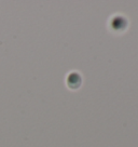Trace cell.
Masks as SVG:
<instances>
[{
	"label": "cell",
	"instance_id": "1",
	"mask_svg": "<svg viewBox=\"0 0 138 147\" xmlns=\"http://www.w3.org/2000/svg\"><path fill=\"white\" fill-rule=\"evenodd\" d=\"M82 76L78 71H71L66 77V86L70 90H78L82 86Z\"/></svg>",
	"mask_w": 138,
	"mask_h": 147
},
{
	"label": "cell",
	"instance_id": "2",
	"mask_svg": "<svg viewBox=\"0 0 138 147\" xmlns=\"http://www.w3.org/2000/svg\"><path fill=\"white\" fill-rule=\"evenodd\" d=\"M110 24L112 29H115L117 32H121V30H123V29L126 28V26H127V21L123 16L117 15V16H115V18L111 20Z\"/></svg>",
	"mask_w": 138,
	"mask_h": 147
}]
</instances>
